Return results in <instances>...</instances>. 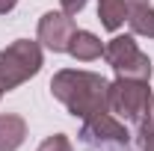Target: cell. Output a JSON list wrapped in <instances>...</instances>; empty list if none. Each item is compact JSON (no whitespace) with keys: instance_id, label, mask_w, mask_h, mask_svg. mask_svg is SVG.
Wrapping results in <instances>:
<instances>
[{"instance_id":"obj_1","label":"cell","mask_w":154,"mask_h":151,"mask_svg":"<svg viewBox=\"0 0 154 151\" xmlns=\"http://www.w3.org/2000/svg\"><path fill=\"white\" fill-rule=\"evenodd\" d=\"M51 92L74 119H89V116H98V113H110L107 110L110 83L101 74H95V71L59 68L57 74L51 77Z\"/></svg>"},{"instance_id":"obj_2","label":"cell","mask_w":154,"mask_h":151,"mask_svg":"<svg viewBox=\"0 0 154 151\" xmlns=\"http://www.w3.org/2000/svg\"><path fill=\"white\" fill-rule=\"evenodd\" d=\"M154 92L148 89V80H134V77H116L107 92V110L131 125H142L151 116Z\"/></svg>"},{"instance_id":"obj_3","label":"cell","mask_w":154,"mask_h":151,"mask_svg":"<svg viewBox=\"0 0 154 151\" xmlns=\"http://www.w3.org/2000/svg\"><path fill=\"white\" fill-rule=\"evenodd\" d=\"M42 45L33 39H18L12 45H6L0 51V89L12 92L21 83H27L30 77L42 71Z\"/></svg>"},{"instance_id":"obj_4","label":"cell","mask_w":154,"mask_h":151,"mask_svg":"<svg viewBox=\"0 0 154 151\" xmlns=\"http://www.w3.org/2000/svg\"><path fill=\"white\" fill-rule=\"evenodd\" d=\"M104 59L116 71V77H134V80H151V59L139 51L134 36H113L104 45Z\"/></svg>"},{"instance_id":"obj_5","label":"cell","mask_w":154,"mask_h":151,"mask_svg":"<svg viewBox=\"0 0 154 151\" xmlns=\"http://www.w3.org/2000/svg\"><path fill=\"white\" fill-rule=\"evenodd\" d=\"M77 136L83 145H128L131 142L128 128L113 113H98V116L83 119V128Z\"/></svg>"},{"instance_id":"obj_6","label":"cell","mask_w":154,"mask_h":151,"mask_svg":"<svg viewBox=\"0 0 154 151\" xmlns=\"http://www.w3.org/2000/svg\"><path fill=\"white\" fill-rule=\"evenodd\" d=\"M74 33L77 27L71 21V15H65V12H45L38 18V42L54 54H68V45H71Z\"/></svg>"},{"instance_id":"obj_7","label":"cell","mask_w":154,"mask_h":151,"mask_svg":"<svg viewBox=\"0 0 154 151\" xmlns=\"http://www.w3.org/2000/svg\"><path fill=\"white\" fill-rule=\"evenodd\" d=\"M27 139V122L18 113H0V151H18Z\"/></svg>"},{"instance_id":"obj_8","label":"cell","mask_w":154,"mask_h":151,"mask_svg":"<svg viewBox=\"0 0 154 151\" xmlns=\"http://www.w3.org/2000/svg\"><path fill=\"white\" fill-rule=\"evenodd\" d=\"M128 27L134 36L154 39V6L148 0H131L128 3Z\"/></svg>"},{"instance_id":"obj_9","label":"cell","mask_w":154,"mask_h":151,"mask_svg":"<svg viewBox=\"0 0 154 151\" xmlns=\"http://www.w3.org/2000/svg\"><path fill=\"white\" fill-rule=\"evenodd\" d=\"M68 54L77 62H92V59L104 57V45H101V39L92 30H77L74 39H71V45H68Z\"/></svg>"},{"instance_id":"obj_10","label":"cell","mask_w":154,"mask_h":151,"mask_svg":"<svg viewBox=\"0 0 154 151\" xmlns=\"http://www.w3.org/2000/svg\"><path fill=\"white\" fill-rule=\"evenodd\" d=\"M98 21L104 30L116 33L128 21V3L125 0H98Z\"/></svg>"},{"instance_id":"obj_11","label":"cell","mask_w":154,"mask_h":151,"mask_svg":"<svg viewBox=\"0 0 154 151\" xmlns=\"http://www.w3.org/2000/svg\"><path fill=\"white\" fill-rule=\"evenodd\" d=\"M36 151H74V145H71V139H68L65 133H54V136H48Z\"/></svg>"},{"instance_id":"obj_12","label":"cell","mask_w":154,"mask_h":151,"mask_svg":"<svg viewBox=\"0 0 154 151\" xmlns=\"http://www.w3.org/2000/svg\"><path fill=\"white\" fill-rule=\"evenodd\" d=\"M136 142L142 151H154V122L145 119L142 125H136Z\"/></svg>"},{"instance_id":"obj_13","label":"cell","mask_w":154,"mask_h":151,"mask_svg":"<svg viewBox=\"0 0 154 151\" xmlns=\"http://www.w3.org/2000/svg\"><path fill=\"white\" fill-rule=\"evenodd\" d=\"M59 6H62V12H65V15H71V18H74L77 12H83L86 0H59Z\"/></svg>"},{"instance_id":"obj_14","label":"cell","mask_w":154,"mask_h":151,"mask_svg":"<svg viewBox=\"0 0 154 151\" xmlns=\"http://www.w3.org/2000/svg\"><path fill=\"white\" fill-rule=\"evenodd\" d=\"M15 6H18V0H0V15H9Z\"/></svg>"},{"instance_id":"obj_15","label":"cell","mask_w":154,"mask_h":151,"mask_svg":"<svg viewBox=\"0 0 154 151\" xmlns=\"http://www.w3.org/2000/svg\"><path fill=\"white\" fill-rule=\"evenodd\" d=\"M148 122H154V101H151V116H148Z\"/></svg>"},{"instance_id":"obj_16","label":"cell","mask_w":154,"mask_h":151,"mask_svg":"<svg viewBox=\"0 0 154 151\" xmlns=\"http://www.w3.org/2000/svg\"><path fill=\"white\" fill-rule=\"evenodd\" d=\"M0 98H3V89H0Z\"/></svg>"}]
</instances>
